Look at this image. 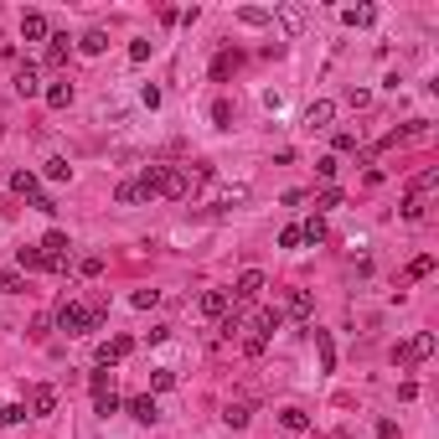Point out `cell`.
Instances as JSON below:
<instances>
[{
	"instance_id": "1",
	"label": "cell",
	"mask_w": 439,
	"mask_h": 439,
	"mask_svg": "<svg viewBox=\"0 0 439 439\" xmlns=\"http://www.w3.org/2000/svg\"><path fill=\"white\" fill-rule=\"evenodd\" d=\"M191 186H196V176H186L181 166H166V171H161V196H171V202L191 196Z\"/></svg>"
},
{
	"instance_id": "2",
	"label": "cell",
	"mask_w": 439,
	"mask_h": 439,
	"mask_svg": "<svg viewBox=\"0 0 439 439\" xmlns=\"http://www.w3.org/2000/svg\"><path fill=\"white\" fill-rule=\"evenodd\" d=\"M434 357V331H419V336H408L398 351H393V362H424Z\"/></svg>"
},
{
	"instance_id": "3",
	"label": "cell",
	"mask_w": 439,
	"mask_h": 439,
	"mask_svg": "<svg viewBox=\"0 0 439 439\" xmlns=\"http://www.w3.org/2000/svg\"><path fill=\"white\" fill-rule=\"evenodd\" d=\"M129 351H135V341L129 336H114V341H99V351H94V362L99 367H114V362H124Z\"/></svg>"
},
{
	"instance_id": "4",
	"label": "cell",
	"mask_w": 439,
	"mask_h": 439,
	"mask_svg": "<svg viewBox=\"0 0 439 439\" xmlns=\"http://www.w3.org/2000/svg\"><path fill=\"white\" fill-rule=\"evenodd\" d=\"M258 295H263V274H258V269H243V274H238V284H233V295H228V300L248 305V300H258Z\"/></svg>"
},
{
	"instance_id": "5",
	"label": "cell",
	"mask_w": 439,
	"mask_h": 439,
	"mask_svg": "<svg viewBox=\"0 0 439 439\" xmlns=\"http://www.w3.org/2000/svg\"><path fill=\"white\" fill-rule=\"evenodd\" d=\"M331 119H336V104H331V99H316L311 109H305V119H300V124L316 135V129H331Z\"/></svg>"
},
{
	"instance_id": "6",
	"label": "cell",
	"mask_w": 439,
	"mask_h": 439,
	"mask_svg": "<svg viewBox=\"0 0 439 439\" xmlns=\"http://www.w3.org/2000/svg\"><path fill=\"white\" fill-rule=\"evenodd\" d=\"M57 331L88 336V311H83V305H62V311H57Z\"/></svg>"
},
{
	"instance_id": "7",
	"label": "cell",
	"mask_w": 439,
	"mask_h": 439,
	"mask_svg": "<svg viewBox=\"0 0 439 439\" xmlns=\"http://www.w3.org/2000/svg\"><path fill=\"white\" fill-rule=\"evenodd\" d=\"M124 413H129L135 424H156V419H161V408H156V393H140V398H129V403H124Z\"/></svg>"
},
{
	"instance_id": "8",
	"label": "cell",
	"mask_w": 439,
	"mask_h": 439,
	"mask_svg": "<svg viewBox=\"0 0 439 439\" xmlns=\"http://www.w3.org/2000/svg\"><path fill=\"white\" fill-rule=\"evenodd\" d=\"M279 326H284V316H279V311H258V316H253V326H248V336L269 346V336L279 331Z\"/></svg>"
},
{
	"instance_id": "9",
	"label": "cell",
	"mask_w": 439,
	"mask_h": 439,
	"mask_svg": "<svg viewBox=\"0 0 439 439\" xmlns=\"http://www.w3.org/2000/svg\"><path fill=\"white\" fill-rule=\"evenodd\" d=\"M52 408H57V388L52 383H36L26 393V413H52Z\"/></svg>"
},
{
	"instance_id": "10",
	"label": "cell",
	"mask_w": 439,
	"mask_h": 439,
	"mask_svg": "<svg viewBox=\"0 0 439 439\" xmlns=\"http://www.w3.org/2000/svg\"><path fill=\"white\" fill-rule=\"evenodd\" d=\"M196 311H202V316H212V321H223V316L233 311V300H228V290H207L202 300H196Z\"/></svg>"
},
{
	"instance_id": "11",
	"label": "cell",
	"mask_w": 439,
	"mask_h": 439,
	"mask_svg": "<svg viewBox=\"0 0 439 439\" xmlns=\"http://www.w3.org/2000/svg\"><path fill=\"white\" fill-rule=\"evenodd\" d=\"M21 36H26V41H47V36H52L47 16H41V11H26V16H21Z\"/></svg>"
},
{
	"instance_id": "12",
	"label": "cell",
	"mask_w": 439,
	"mask_h": 439,
	"mask_svg": "<svg viewBox=\"0 0 439 439\" xmlns=\"http://www.w3.org/2000/svg\"><path fill=\"white\" fill-rule=\"evenodd\" d=\"M16 94L21 99H36L41 94V73L31 68V62H21V68H16Z\"/></svg>"
},
{
	"instance_id": "13",
	"label": "cell",
	"mask_w": 439,
	"mask_h": 439,
	"mask_svg": "<svg viewBox=\"0 0 439 439\" xmlns=\"http://www.w3.org/2000/svg\"><path fill=\"white\" fill-rule=\"evenodd\" d=\"M11 191L26 196V202H36V196H41V176H36V171H16V176H11Z\"/></svg>"
},
{
	"instance_id": "14",
	"label": "cell",
	"mask_w": 439,
	"mask_h": 439,
	"mask_svg": "<svg viewBox=\"0 0 439 439\" xmlns=\"http://www.w3.org/2000/svg\"><path fill=\"white\" fill-rule=\"evenodd\" d=\"M284 311H290L295 321H311V316H316V300H311V290H290V300H284Z\"/></svg>"
},
{
	"instance_id": "15",
	"label": "cell",
	"mask_w": 439,
	"mask_h": 439,
	"mask_svg": "<svg viewBox=\"0 0 439 439\" xmlns=\"http://www.w3.org/2000/svg\"><path fill=\"white\" fill-rule=\"evenodd\" d=\"M94 408L104 413V419H109V413H119V408H124V398H119V393H114V383H104V388H94Z\"/></svg>"
},
{
	"instance_id": "16",
	"label": "cell",
	"mask_w": 439,
	"mask_h": 439,
	"mask_svg": "<svg viewBox=\"0 0 439 439\" xmlns=\"http://www.w3.org/2000/svg\"><path fill=\"white\" fill-rule=\"evenodd\" d=\"M326 238H331V233H326V217H305V223H300V243H311V248H321Z\"/></svg>"
},
{
	"instance_id": "17",
	"label": "cell",
	"mask_w": 439,
	"mask_h": 439,
	"mask_svg": "<svg viewBox=\"0 0 439 439\" xmlns=\"http://www.w3.org/2000/svg\"><path fill=\"white\" fill-rule=\"evenodd\" d=\"M68 47H73L68 31H52L47 36V68H62V62H68Z\"/></svg>"
},
{
	"instance_id": "18",
	"label": "cell",
	"mask_w": 439,
	"mask_h": 439,
	"mask_svg": "<svg viewBox=\"0 0 439 439\" xmlns=\"http://www.w3.org/2000/svg\"><path fill=\"white\" fill-rule=\"evenodd\" d=\"M41 99H47L52 109H68V104H73V83H62V78H57V83L41 88Z\"/></svg>"
},
{
	"instance_id": "19",
	"label": "cell",
	"mask_w": 439,
	"mask_h": 439,
	"mask_svg": "<svg viewBox=\"0 0 439 439\" xmlns=\"http://www.w3.org/2000/svg\"><path fill=\"white\" fill-rule=\"evenodd\" d=\"M341 21H346L351 31H362V26H372V21H378V11H372V6H346Z\"/></svg>"
},
{
	"instance_id": "20",
	"label": "cell",
	"mask_w": 439,
	"mask_h": 439,
	"mask_svg": "<svg viewBox=\"0 0 439 439\" xmlns=\"http://www.w3.org/2000/svg\"><path fill=\"white\" fill-rule=\"evenodd\" d=\"M161 171H166V166H145V171L135 176V186L145 191V202H150V196H161Z\"/></svg>"
},
{
	"instance_id": "21",
	"label": "cell",
	"mask_w": 439,
	"mask_h": 439,
	"mask_svg": "<svg viewBox=\"0 0 439 439\" xmlns=\"http://www.w3.org/2000/svg\"><path fill=\"white\" fill-rule=\"evenodd\" d=\"M279 424L290 429V434H305V429H311V413H305V408H284V413H279Z\"/></svg>"
},
{
	"instance_id": "22",
	"label": "cell",
	"mask_w": 439,
	"mask_h": 439,
	"mask_svg": "<svg viewBox=\"0 0 439 439\" xmlns=\"http://www.w3.org/2000/svg\"><path fill=\"white\" fill-rule=\"evenodd\" d=\"M68 248H73V243H68V233H57V228H52L47 238H41V253H47V258H62Z\"/></svg>"
},
{
	"instance_id": "23",
	"label": "cell",
	"mask_w": 439,
	"mask_h": 439,
	"mask_svg": "<svg viewBox=\"0 0 439 439\" xmlns=\"http://www.w3.org/2000/svg\"><path fill=\"white\" fill-rule=\"evenodd\" d=\"M114 202H119V207H140V202H145V191H140L135 181H119V186H114Z\"/></svg>"
},
{
	"instance_id": "24",
	"label": "cell",
	"mask_w": 439,
	"mask_h": 439,
	"mask_svg": "<svg viewBox=\"0 0 439 439\" xmlns=\"http://www.w3.org/2000/svg\"><path fill=\"white\" fill-rule=\"evenodd\" d=\"M16 263H21V269H47V253H41V248H16Z\"/></svg>"
},
{
	"instance_id": "25",
	"label": "cell",
	"mask_w": 439,
	"mask_h": 439,
	"mask_svg": "<svg viewBox=\"0 0 439 439\" xmlns=\"http://www.w3.org/2000/svg\"><path fill=\"white\" fill-rule=\"evenodd\" d=\"M104 47H109V36H104V31H83V36H78V52H88V57H99Z\"/></svg>"
},
{
	"instance_id": "26",
	"label": "cell",
	"mask_w": 439,
	"mask_h": 439,
	"mask_svg": "<svg viewBox=\"0 0 439 439\" xmlns=\"http://www.w3.org/2000/svg\"><path fill=\"white\" fill-rule=\"evenodd\" d=\"M316 351H321V367L331 372V367H336V346H331V331H316Z\"/></svg>"
},
{
	"instance_id": "27",
	"label": "cell",
	"mask_w": 439,
	"mask_h": 439,
	"mask_svg": "<svg viewBox=\"0 0 439 439\" xmlns=\"http://www.w3.org/2000/svg\"><path fill=\"white\" fill-rule=\"evenodd\" d=\"M223 419H228V429H243V424L253 419V408H248V403H228V408H223Z\"/></svg>"
},
{
	"instance_id": "28",
	"label": "cell",
	"mask_w": 439,
	"mask_h": 439,
	"mask_svg": "<svg viewBox=\"0 0 439 439\" xmlns=\"http://www.w3.org/2000/svg\"><path fill=\"white\" fill-rule=\"evenodd\" d=\"M26 290V274H16V269H0V295H21Z\"/></svg>"
},
{
	"instance_id": "29",
	"label": "cell",
	"mask_w": 439,
	"mask_h": 439,
	"mask_svg": "<svg viewBox=\"0 0 439 439\" xmlns=\"http://www.w3.org/2000/svg\"><path fill=\"white\" fill-rule=\"evenodd\" d=\"M424 212H429V202H424V196H403V217H408V223H424Z\"/></svg>"
},
{
	"instance_id": "30",
	"label": "cell",
	"mask_w": 439,
	"mask_h": 439,
	"mask_svg": "<svg viewBox=\"0 0 439 439\" xmlns=\"http://www.w3.org/2000/svg\"><path fill=\"white\" fill-rule=\"evenodd\" d=\"M228 73H238V52H217V62H212V78L223 83Z\"/></svg>"
},
{
	"instance_id": "31",
	"label": "cell",
	"mask_w": 439,
	"mask_h": 439,
	"mask_svg": "<svg viewBox=\"0 0 439 439\" xmlns=\"http://www.w3.org/2000/svg\"><path fill=\"white\" fill-rule=\"evenodd\" d=\"M238 21H243V26H269V21H274V11H258V6H243V11H238Z\"/></svg>"
},
{
	"instance_id": "32",
	"label": "cell",
	"mask_w": 439,
	"mask_h": 439,
	"mask_svg": "<svg viewBox=\"0 0 439 439\" xmlns=\"http://www.w3.org/2000/svg\"><path fill=\"white\" fill-rule=\"evenodd\" d=\"M176 388V372L171 367H156V372H150V393H171Z\"/></svg>"
},
{
	"instance_id": "33",
	"label": "cell",
	"mask_w": 439,
	"mask_h": 439,
	"mask_svg": "<svg viewBox=\"0 0 439 439\" xmlns=\"http://www.w3.org/2000/svg\"><path fill=\"white\" fill-rule=\"evenodd\" d=\"M429 191H439V171H434V166L419 176V181H413V196H424V202H429Z\"/></svg>"
},
{
	"instance_id": "34",
	"label": "cell",
	"mask_w": 439,
	"mask_h": 439,
	"mask_svg": "<svg viewBox=\"0 0 439 439\" xmlns=\"http://www.w3.org/2000/svg\"><path fill=\"white\" fill-rule=\"evenodd\" d=\"M21 419H31V413H26V403H6V408H0V424H6V429H16Z\"/></svg>"
},
{
	"instance_id": "35",
	"label": "cell",
	"mask_w": 439,
	"mask_h": 439,
	"mask_svg": "<svg viewBox=\"0 0 439 439\" xmlns=\"http://www.w3.org/2000/svg\"><path fill=\"white\" fill-rule=\"evenodd\" d=\"M212 124H217V129H233V104H228V99L212 104Z\"/></svg>"
},
{
	"instance_id": "36",
	"label": "cell",
	"mask_w": 439,
	"mask_h": 439,
	"mask_svg": "<svg viewBox=\"0 0 439 439\" xmlns=\"http://www.w3.org/2000/svg\"><path fill=\"white\" fill-rule=\"evenodd\" d=\"M68 176H73L68 156H52V161H47V181H68Z\"/></svg>"
},
{
	"instance_id": "37",
	"label": "cell",
	"mask_w": 439,
	"mask_h": 439,
	"mask_svg": "<svg viewBox=\"0 0 439 439\" xmlns=\"http://www.w3.org/2000/svg\"><path fill=\"white\" fill-rule=\"evenodd\" d=\"M331 207H341V191H336V186H326V191L316 196V217H321V212H331Z\"/></svg>"
},
{
	"instance_id": "38",
	"label": "cell",
	"mask_w": 439,
	"mask_h": 439,
	"mask_svg": "<svg viewBox=\"0 0 439 439\" xmlns=\"http://www.w3.org/2000/svg\"><path fill=\"white\" fill-rule=\"evenodd\" d=\"M429 274H434V253H424V258L408 263V279H429Z\"/></svg>"
},
{
	"instance_id": "39",
	"label": "cell",
	"mask_w": 439,
	"mask_h": 439,
	"mask_svg": "<svg viewBox=\"0 0 439 439\" xmlns=\"http://www.w3.org/2000/svg\"><path fill=\"white\" fill-rule=\"evenodd\" d=\"M279 21H284L290 31H300V26H305V11H300V6H279Z\"/></svg>"
},
{
	"instance_id": "40",
	"label": "cell",
	"mask_w": 439,
	"mask_h": 439,
	"mask_svg": "<svg viewBox=\"0 0 439 439\" xmlns=\"http://www.w3.org/2000/svg\"><path fill=\"white\" fill-rule=\"evenodd\" d=\"M336 171H341L336 156H321V161H316V176H321V181H336Z\"/></svg>"
},
{
	"instance_id": "41",
	"label": "cell",
	"mask_w": 439,
	"mask_h": 439,
	"mask_svg": "<svg viewBox=\"0 0 439 439\" xmlns=\"http://www.w3.org/2000/svg\"><path fill=\"white\" fill-rule=\"evenodd\" d=\"M150 305H161V290H135V311H150Z\"/></svg>"
},
{
	"instance_id": "42",
	"label": "cell",
	"mask_w": 439,
	"mask_h": 439,
	"mask_svg": "<svg viewBox=\"0 0 439 439\" xmlns=\"http://www.w3.org/2000/svg\"><path fill=\"white\" fill-rule=\"evenodd\" d=\"M78 274H83V279H99V274H104V258H83Z\"/></svg>"
},
{
	"instance_id": "43",
	"label": "cell",
	"mask_w": 439,
	"mask_h": 439,
	"mask_svg": "<svg viewBox=\"0 0 439 439\" xmlns=\"http://www.w3.org/2000/svg\"><path fill=\"white\" fill-rule=\"evenodd\" d=\"M279 248H300V223H290V228L279 233Z\"/></svg>"
},
{
	"instance_id": "44",
	"label": "cell",
	"mask_w": 439,
	"mask_h": 439,
	"mask_svg": "<svg viewBox=\"0 0 439 439\" xmlns=\"http://www.w3.org/2000/svg\"><path fill=\"white\" fill-rule=\"evenodd\" d=\"M150 47H156V41H129V62H145Z\"/></svg>"
},
{
	"instance_id": "45",
	"label": "cell",
	"mask_w": 439,
	"mask_h": 439,
	"mask_svg": "<svg viewBox=\"0 0 439 439\" xmlns=\"http://www.w3.org/2000/svg\"><path fill=\"white\" fill-rule=\"evenodd\" d=\"M346 150H357V135H351V129H341V135H336V156H346Z\"/></svg>"
},
{
	"instance_id": "46",
	"label": "cell",
	"mask_w": 439,
	"mask_h": 439,
	"mask_svg": "<svg viewBox=\"0 0 439 439\" xmlns=\"http://www.w3.org/2000/svg\"><path fill=\"white\" fill-rule=\"evenodd\" d=\"M378 439H398V424H393V419H383V424H378Z\"/></svg>"
},
{
	"instance_id": "47",
	"label": "cell",
	"mask_w": 439,
	"mask_h": 439,
	"mask_svg": "<svg viewBox=\"0 0 439 439\" xmlns=\"http://www.w3.org/2000/svg\"><path fill=\"white\" fill-rule=\"evenodd\" d=\"M6 57H16V41H11L6 31H0V62H6Z\"/></svg>"
}]
</instances>
